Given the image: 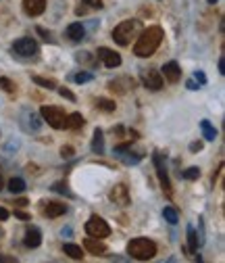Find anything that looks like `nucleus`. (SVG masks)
<instances>
[{
    "label": "nucleus",
    "mask_w": 225,
    "mask_h": 263,
    "mask_svg": "<svg viewBox=\"0 0 225 263\" xmlns=\"http://www.w3.org/2000/svg\"><path fill=\"white\" fill-rule=\"evenodd\" d=\"M163 42V29L159 25H152L148 29H142L138 36V42L134 46V55L140 57V59H148L152 57L157 48Z\"/></svg>",
    "instance_id": "f257e3e1"
},
{
    "label": "nucleus",
    "mask_w": 225,
    "mask_h": 263,
    "mask_svg": "<svg viewBox=\"0 0 225 263\" xmlns=\"http://www.w3.org/2000/svg\"><path fill=\"white\" fill-rule=\"evenodd\" d=\"M142 32V23L138 19H127V21H121L117 27L113 29V40L117 42L119 46H127L134 38L140 36Z\"/></svg>",
    "instance_id": "f03ea898"
},
{
    "label": "nucleus",
    "mask_w": 225,
    "mask_h": 263,
    "mask_svg": "<svg viewBox=\"0 0 225 263\" xmlns=\"http://www.w3.org/2000/svg\"><path fill=\"white\" fill-rule=\"evenodd\" d=\"M127 253H129V257H134L138 261H148L157 255V244H154L150 238L140 236V238H134V241L127 244Z\"/></svg>",
    "instance_id": "7ed1b4c3"
},
{
    "label": "nucleus",
    "mask_w": 225,
    "mask_h": 263,
    "mask_svg": "<svg viewBox=\"0 0 225 263\" xmlns=\"http://www.w3.org/2000/svg\"><path fill=\"white\" fill-rule=\"evenodd\" d=\"M86 232L92 238H106L108 234H111V228H108V223L102 218L92 215V218L86 221Z\"/></svg>",
    "instance_id": "20e7f679"
},
{
    "label": "nucleus",
    "mask_w": 225,
    "mask_h": 263,
    "mask_svg": "<svg viewBox=\"0 0 225 263\" xmlns=\"http://www.w3.org/2000/svg\"><path fill=\"white\" fill-rule=\"evenodd\" d=\"M42 119L48 123L50 128L54 130H61L63 128V121H65V111L61 107H42Z\"/></svg>",
    "instance_id": "39448f33"
},
{
    "label": "nucleus",
    "mask_w": 225,
    "mask_h": 263,
    "mask_svg": "<svg viewBox=\"0 0 225 263\" xmlns=\"http://www.w3.org/2000/svg\"><path fill=\"white\" fill-rule=\"evenodd\" d=\"M13 52H17L19 57H32L38 52V44L34 38H19V40L13 44Z\"/></svg>",
    "instance_id": "423d86ee"
},
{
    "label": "nucleus",
    "mask_w": 225,
    "mask_h": 263,
    "mask_svg": "<svg viewBox=\"0 0 225 263\" xmlns=\"http://www.w3.org/2000/svg\"><path fill=\"white\" fill-rule=\"evenodd\" d=\"M96 55H98L100 63H102L104 67H108V69H115V67L121 65V57L115 50H111V48H104V46H102V48H98Z\"/></svg>",
    "instance_id": "0eeeda50"
},
{
    "label": "nucleus",
    "mask_w": 225,
    "mask_h": 263,
    "mask_svg": "<svg viewBox=\"0 0 225 263\" xmlns=\"http://www.w3.org/2000/svg\"><path fill=\"white\" fill-rule=\"evenodd\" d=\"M154 165H157V174H159V180H161V186L163 190L171 197V182H169V175H167V167L163 163V154L154 153Z\"/></svg>",
    "instance_id": "6e6552de"
},
{
    "label": "nucleus",
    "mask_w": 225,
    "mask_h": 263,
    "mask_svg": "<svg viewBox=\"0 0 225 263\" xmlns=\"http://www.w3.org/2000/svg\"><path fill=\"white\" fill-rule=\"evenodd\" d=\"M142 84L148 90L157 92L163 88V75L159 71H154V69H146V71H142Z\"/></svg>",
    "instance_id": "1a4fd4ad"
},
{
    "label": "nucleus",
    "mask_w": 225,
    "mask_h": 263,
    "mask_svg": "<svg viewBox=\"0 0 225 263\" xmlns=\"http://www.w3.org/2000/svg\"><path fill=\"white\" fill-rule=\"evenodd\" d=\"M23 244L27 246V249H38V246L42 244V232L38 228H27L25 232V238H23Z\"/></svg>",
    "instance_id": "9d476101"
},
{
    "label": "nucleus",
    "mask_w": 225,
    "mask_h": 263,
    "mask_svg": "<svg viewBox=\"0 0 225 263\" xmlns=\"http://www.w3.org/2000/svg\"><path fill=\"white\" fill-rule=\"evenodd\" d=\"M129 88H134V80H131V77H119V80L108 82V90L117 92V94H125Z\"/></svg>",
    "instance_id": "9b49d317"
},
{
    "label": "nucleus",
    "mask_w": 225,
    "mask_h": 263,
    "mask_svg": "<svg viewBox=\"0 0 225 263\" xmlns=\"http://www.w3.org/2000/svg\"><path fill=\"white\" fill-rule=\"evenodd\" d=\"M111 200H115V203L121 205V207H127L129 205V192H127V188L123 186V184H117V186L111 190Z\"/></svg>",
    "instance_id": "f8f14e48"
},
{
    "label": "nucleus",
    "mask_w": 225,
    "mask_h": 263,
    "mask_svg": "<svg viewBox=\"0 0 225 263\" xmlns=\"http://www.w3.org/2000/svg\"><path fill=\"white\" fill-rule=\"evenodd\" d=\"M23 9H25L27 15L38 17V15L46 11V0H23Z\"/></svg>",
    "instance_id": "ddd939ff"
},
{
    "label": "nucleus",
    "mask_w": 225,
    "mask_h": 263,
    "mask_svg": "<svg viewBox=\"0 0 225 263\" xmlns=\"http://www.w3.org/2000/svg\"><path fill=\"white\" fill-rule=\"evenodd\" d=\"M163 73H165L167 82L177 84V82H180V77H182V69H180V65H177L175 61H171V63H167L165 67H163Z\"/></svg>",
    "instance_id": "4468645a"
},
{
    "label": "nucleus",
    "mask_w": 225,
    "mask_h": 263,
    "mask_svg": "<svg viewBox=\"0 0 225 263\" xmlns=\"http://www.w3.org/2000/svg\"><path fill=\"white\" fill-rule=\"evenodd\" d=\"M86 119L82 117V113H71V115H65V121H63V128L67 130H80L83 128Z\"/></svg>",
    "instance_id": "2eb2a0df"
},
{
    "label": "nucleus",
    "mask_w": 225,
    "mask_h": 263,
    "mask_svg": "<svg viewBox=\"0 0 225 263\" xmlns=\"http://www.w3.org/2000/svg\"><path fill=\"white\" fill-rule=\"evenodd\" d=\"M63 213H67V205H63V203H44V215H48V218H61Z\"/></svg>",
    "instance_id": "dca6fc26"
},
{
    "label": "nucleus",
    "mask_w": 225,
    "mask_h": 263,
    "mask_svg": "<svg viewBox=\"0 0 225 263\" xmlns=\"http://www.w3.org/2000/svg\"><path fill=\"white\" fill-rule=\"evenodd\" d=\"M83 36H86V29H83L82 23H71V25L67 27V38L73 42H80L83 40Z\"/></svg>",
    "instance_id": "f3484780"
},
{
    "label": "nucleus",
    "mask_w": 225,
    "mask_h": 263,
    "mask_svg": "<svg viewBox=\"0 0 225 263\" xmlns=\"http://www.w3.org/2000/svg\"><path fill=\"white\" fill-rule=\"evenodd\" d=\"M83 246H86V251L92 253V255H102L106 251V246L98 241V238H86L83 241Z\"/></svg>",
    "instance_id": "a211bd4d"
},
{
    "label": "nucleus",
    "mask_w": 225,
    "mask_h": 263,
    "mask_svg": "<svg viewBox=\"0 0 225 263\" xmlns=\"http://www.w3.org/2000/svg\"><path fill=\"white\" fill-rule=\"evenodd\" d=\"M92 153L94 154H102L104 153V136L102 130H94V140H92Z\"/></svg>",
    "instance_id": "6ab92c4d"
},
{
    "label": "nucleus",
    "mask_w": 225,
    "mask_h": 263,
    "mask_svg": "<svg viewBox=\"0 0 225 263\" xmlns=\"http://www.w3.org/2000/svg\"><path fill=\"white\" fill-rule=\"evenodd\" d=\"M163 218H165V221L171 223V226H175V223L180 221V213H177L175 207H165L163 209Z\"/></svg>",
    "instance_id": "aec40b11"
},
{
    "label": "nucleus",
    "mask_w": 225,
    "mask_h": 263,
    "mask_svg": "<svg viewBox=\"0 0 225 263\" xmlns=\"http://www.w3.org/2000/svg\"><path fill=\"white\" fill-rule=\"evenodd\" d=\"M200 130H203V134H205L206 140H215V138H217V130L211 126V121H208V119L200 121Z\"/></svg>",
    "instance_id": "412c9836"
},
{
    "label": "nucleus",
    "mask_w": 225,
    "mask_h": 263,
    "mask_svg": "<svg viewBox=\"0 0 225 263\" xmlns=\"http://www.w3.org/2000/svg\"><path fill=\"white\" fill-rule=\"evenodd\" d=\"M188 251L192 255L198 251V234H196V230H194L192 226H188Z\"/></svg>",
    "instance_id": "4be33fe9"
},
{
    "label": "nucleus",
    "mask_w": 225,
    "mask_h": 263,
    "mask_svg": "<svg viewBox=\"0 0 225 263\" xmlns=\"http://www.w3.org/2000/svg\"><path fill=\"white\" fill-rule=\"evenodd\" d=\"M63 251L69 255L71 259H82L83 257V253H82V246H77V244H71V242H67L63 246Z\"/></svg>",
    "instance_id": "5701e85b"
},
{
    "label": "nucleus",
    "mask_w": 225,
    "mask_h": 263,
    "mask_svg": "<svg viewBox=\"0 0 225 263\" xmlns=\"http://www.w3.org/2000/svg\"><path fill=\"white\" fill-rule=\"evenodd\" d=\"M121 159H123V163H125V165H136V163H140V161H142V154L123 151V153H121Z\"/></svg>",
    "instance_id": "b1692460"
},
{
    "label": "nucleus",
    "mask_w": 225,
    "mask_h": 263,
    "mask_svg": "<svg viewBox=\"0 0 225 263\" xmlns=\"http://www.w3.org/2000/svg\"><path fill=\"white\" fill-rule=\"evenodd\" d=\"M75 61L82 65H96V59H94V55H90V52H77Z\"/></svg>",
    "instance_id": "393cba45"
},
{
    "label": "nucleus",
    "mask_w": 225,
    "mask_h": 263,
    "mask_svg": "<svg viewBox=\"0 0 225 263\" xmlns=\"http://www.w3.org/2000/svg\"><path fill=\"white\" fill-rule=\"evenodd\" d=\"M9 190L13 192V195H19V192L25 190V182H23L21 177H13V180L9 182Z\"/></svg>",
    "instance_id": "a878e982"
},
{
    "label": "nucleus",
    "mask_w": 225,
    "mask_h": 263,
    "mask_svg": "<svg viewBox=\"0 0 225 263\" xmlns=\"http://www.w3.org/2000/svg\"><path fill=\"white\" fill-rule=\"evenodd\" d=\"M96 105H98L100 111H106V113H113L115 107H117V105H115V100H108V98H98Z\"/></svg>",
    "instance_id": "bb28decb"
},
{
    "label": "nucleus",
    "mask_w": 225,
    "mask_h": 263,
    "mask_svg": "<svg viewBox=\"0 0 225 263\" xmlns=\"http://www.w3.org/2000/svg\"><path fill=\"white\" fill-rule=\"evenodd\" d=\"M180 175L184 177V180H198V177H200V169L198 167H188L185 172H180Z\"/></svg>",
    "instance_id": "cd10ccee"
},
{
    "label": "nucleus",
    "mask_w": 225,
    "mask_h": 263,
    "mask_svg": "<svg viewBox=\"0 0 225 263\" xmlns=\"http://www.w3.org/2000/svg\"><path fill=\"white\" fill-rule=\"evenodd\" d=\"M34 82L38 84V86L48 88V90H54V88H57V84H54L52 80H46V77H38V75H34Z\"/></svg>",
    "instance_id": "c85d7f7f"
},
{
    "label": "nucleus",
    "mask_w": 225,
    "mask_h": 263,
    "mask_svg": "<svg viewBox=\"0 0 225 263\" xmlns=\"http://www.w3.org/2000/svg\"><path fill=\"white\" fill-rule=\"evenodd\" d=\"M27 115H29V128H32V130H40V128H42V119L38 117V113L29 111Z\"/></svg>",
    "instance_id": "c756f323"
},
{
    "label": "nucleus",
    "mask_w": 225,
    "mask_h": 263,
    "mask_svg": "<svg viewBox=\"0 0 225 263\" xmlns=\"http://www.w3.org/2000/svg\"><path fill=\"white\" fill-rule=\"evenodd\" d=\"M0 88H2L4 92H9V94H13L17 86H15V84L9 80V77H0Z\"/></svg>",
    "instance_id": "7c9ffc66"
},
{
    "label": "nucleus",
    "mask_w": 225,
    "mask_h": 263,
    "mask_svg": "<svg viewBox=\"0 0 225 263\" xmlns=\"http://www.w3.org/2000/svg\"><path fill=\"white\" fill-rule=\"evenodd\" d=\"M52 190H54V192H59V195H67L69 198H73V192L69 190V188L65 186V184H61V182H57V184H54V186H52Z\"/></svg>",
    "instance_id": "2f4dec72"
},
{
    "label": "nucleus",
    "mask_w": 225,
    "mask_h": 263,
    "mask_svg": "<svg viewBox=\"0 0 225 263\" xmlns=\"http://www.w3.org/2000/svg\"><path fill=\"white\" fill-rule=\"evenodd\" d=\"M73 80H75L77 84H86V82H92V80H94V75L88 73V71H82V73H77Z\"/></svg>",
    "instance_id": "473e14b6"
},
{
    "label": "nucleus",
    "mask_w": 225,
    "mask_h": 263,
    "mask_svg": "<svg viewBox=\"0 0 225 263\" xmlns=\"http://www.w3.org/2000/svg\"><path fill=\"white\" fill-rule=\"evenodd\" d=\"M83 4L88 6V9H102V0H83Z\"/></svg>",
    "instance_id": "72a5a7b5"
},
{
    "label": "nucleus",
    "mask_w": 225,
    "mask_h": 263,
    "mask_svg": "<svg viewBox=\"0 0 225 263\" xmlns=\"http://www.w3.org/2000/svg\"><path fill=\"white\" fill-rule=\"evenodd\" d=\"M59 94L63 98H67V100H75V94L71 90H67V88H59Z\"/></svg>",
    "instance_id": "f704fd0d"
},
{
    "label": "nucleus",
    "mask_w": 225,
    "mask_h": 263,
    "mask_svg": "<svg viewBox=\"0 0 225 263\" xmlns=\"http://www.w3.org/2000/svg\"><path fill=\"white\" fill-rule=\"evenodd\" d=\"M194 80H196L200 86H205V84H206V75L203 71H196V73H194Z\"/></svg>",
    "instance_id": "c9c22d12"
},
{
    "label": "nucleus",
    "mask_w": 225,
    "mask_h": 263,
    "mask_svg": "<svg viewBox=\"0 0 225 263\" xmlns=\"http://www.w3.org/2000/svg\"><path fill=\"white\" fill-rule=\"evenodd\" d=\"M61 154H63V159L73 157V149H71V146H63V149H61Z\"/></svg>",
    "instance_id": "e433bc0d"
},
{
    "label": "nucleus",
    "mask_w": 225,
    "mask_h": 263,
    "mask_svg": "<svg viewBox=\"0 0 225 263\" xmlns=\"http://www.w3.org/2000/svg\"><path fill=\"white\" fill-rule=\"evenodd\" d=\"M185 88H188V90H198L200 84L196 80H188V82H185Z\"/></svg>",
    "instance_id": "4c0bfd02"
},
{
    "label": "nucleus",
    "mask_w": 225,
    "mask_h": 263,
    "mask_svg": "<svg viewBox=\"0 0 225 263\" xmlns=\"http://www.w3.org/2000/svg\"><path fill=\"white\" fill-rule=\"evenodd\" d=\"M38 34H40V36L44 38V40H46V42H52V38H50V34H48V32H46V29H44V27H38Z\"/></svg>",
    "instance_id": "58836bf2"
},
{
    "label": "nucleus",
    "mask_w": 225,
    "mask_h": 263,
    "mask_svg": "<svg viewBox=\"0 0 225 263\" xmlns=\"http://www.w3.org/2000/svg\"><path fill=\"white\" fill-rule=\"evenodd\" d=\"M190 151H192V153L203 151V142H192V144H190Z\"/></svg>",
    "instance_id": "ea45409f"
},
{
    "label": "nucleus",
    "mask_w": 225,
    "mask_h": 263,
    "mask_svg": "<svg viewBox=\"0 0 225 263\" xmlns=\"http://www.w3.org/2000/svg\"><path fill=\"white\" fill-rule=\"evenodd\" d=\"M9 211H6V209L4 207H0V221H4V219H9Z\"/></svg>",
    "instance_id": "a19ab883"
},
{
    "label": "nucleus",
    "mask_w": 225,
    "mask_h": 263,
    "mask_svg": "<svg viewBox=\"0 0 225 263\" xmlns=\"http://www.w3.org/2000/svg\"><path fill=\"white\" fill-rule=\"evenodd\" d=\"M15 218H19V219H29V215L25 211H15Z\"/></svg>",
    "instance_id": "79ce46f5"
},
{
    "label": "nucleus",
    "mask_w": 225,
    "mask_h": 263,
    "mask_svg": "<svg viewBox=\"0 0 225 263\" xmlns=\"http://www.w3.org/2000/svg\"><path fill=\"white\" fill-rule=\"evenodd\" d=\"M75 13H77V15H83V13H88V6L82 2V6H77V9H75Z\"/></svg>",
    "instance_id": "37998d69"
},
{
    "label": "nucleus",
    "mask_w": 225,
    "mask_h": 263,
    "mask_svg": "<svg viewBox=\"0 0 225 263\" xmlns=\"http://www.w3.org/2000/svg\"><path fill=\"white\" fill-rule=\"evenodd\" d=\"M219 73H221V75L225 73V59H223V57L219 59Z\"/></svg>",
    "instance_id": "c03bdc74"
},
{
    "label": "nucleus",
    "mask_w": 225,
    "mask_h": 263,
    "mask_svg": "<svg viewBox=\"0 0 225 263\" xmlns=\"http://www.w3.org/2000/svg\"><path fill=\"white\" fill-rule=\"evenodd\" d=\"M15 205H19V207H25V205H27V200H25V198H19V200H17V203H15Z\"/></svg>",
    "instance_id": "a18cd8bd"
},
{
    "label": "nucleus",
    "mask_w": 225,
    "mask_h": 263,
    "mask_svg": "<svg viewBox=\"0 0 225 263\" xmlns=\"http://www.w3.org/2000/svg\"><path fill=\"white\" fill-rule=\"evenodd\" d=\"M2 186H4V180H2V175H0V190H2Z\"/></svg>",
    "instance_id": "49530a36"
},
{
    "label": "nucleus",
    "mask_w": 225,
    "mask_h": 263,
    "mask_svg": "<svg viewBox=\"0 0 225 263\" xmlns=\"http://www.w3.org/2000/svg\"><path fill=\"white\" fill-rule=\"evenodd\" d=\"M208 2H211V4H213V2H217V0H208Z\"/></svg>",
    "instance_id": "de8ad7c7"
},
{
    "label": "nucleus",
    "mask_w": 225,
    "mask_h": 263,
    "mask_svg": "<svg viewBox=\"0 0 225 263\" xmlns=\"http://www.w3.org/2000/svg\"><path fill=\"white\" fill-rule=\"evenodd\" d=\"M0 238H2V232H0Z\"/></svg>",
    "instance_id": "09e8293b"
}]
</instances>
